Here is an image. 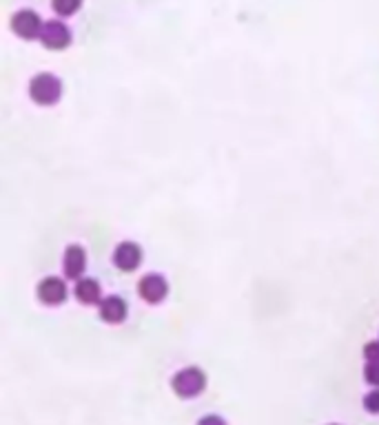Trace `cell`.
Listing matches in <instances>:
<instances>
[{
  "label": "cell",
  "instance_id": "cell-1",
  "mask_svg": "<svg viewBox=\"0 0 379 425\" xmlns=\"http://www.w3.org/2000/svg\"><path fill=\"white\" fill-rule=\"evenodd\" d=\"M29 96L33 102H38L43 106L56 104L62 96V82L56 76H51V73H38L29 82Z\"/></svg>",
  "mask_w": 379,
  "mask_h": 425
},
{
  "label": "cell",
  "instance_id": "cell-2",
  "mask_svg": "<svg viewBox=\"0 0 379 425\" xmlns=\"http://www.w3.org/2000/svg\"><path fill=\"white\" fill-rule=\"evenodd\" d=\"M173 390H175V394L177 397H182V399H193V397H197L202 390H204V385H207V377H204V372L200 370V368H185V370H180L175 377H173Z\"/></svg>",
  "mask_w": 379,
  "mask_h": 425
},
{
  "label": "cell",
  "instance_id": "cell-3",
  "mask_svg": "<svg viewBox=\"0 0 379 425\" xmlns=\"http://www.w3.org/2000/svg\"><path fill=\"white\" fill-rule=\"evenodd\" d=\"M11 29L21 35L25 40H33V38H40V31H43V21L40 16L31 11V9H23L13 13L11 18Z\"/></svg>",
  "mask_w": 379,
  "mask_h": 425
},
{
  "label": "cell",
  "instance_id": "cell-4",
  "mask_svg": "<svg viewBox=\"0 0 379 425\" xmlns=\"http://www.w3.org/2000/svg\"><path fill=\"white\" fill-rule=\"evenodd\" d=\"M138 292H140V297H142L144 302H149V304H160L162 299L167 297L169 284H167V280H165V277H162V275L151 272V275H144L142 280H140V284H138Z\"/></svg>",
  "mask_w": 379,
  "mask_h": 425
},
{
  "label": "cell",
  "instance_id": "cell-5",
  "mask_svg": "<svg viewBox=\"0 0 379 425\" xmlns=\"http://www.w3.org/2000/svg\"><path fill=\"white\" fill-rule=\"evenodd\" d=\"M40 43H43L47 49H65V47L71 43V33H69V29H67L65 23H60V21H49V23L43 25Z\"/></svg>",
  "mask_w": 379,
  "mask_h": 425
},
{
  "label": "cell",
  "instance_id": "cell-6",
  "mask_svg": "<svg viewBox=\"0 0 379 425\" xmlns=\"http://www.w3.org/2000/svg\"><path fill=\"white\" fill-rule=\"evenodd\" d=\"M38 299L45 306H58L67 299V284L60 277H45L38 284Z\"/></svg>",
  "mask_w": 379,
  "mask_h": 425
},
{
  "label": "cell",
  "instance_id": "cell-7",
  "mask_svg": "<svg viewBox=\"0 0 379 425\" xmlns=\"http://www.w3.org/2000/svg\"><path fill=\"white\" fill-rule=\"evenodd\" d=\"M142 262V248L136 242H122L116 253H114V264L124 270V272H133Z\"/></svg>",
  "mask_w": 379,
  "mask_h": 425
},
{
  "label": "cell",
  "instance_id": "cell-8",
  "mask_svg": "<svg viewBox=\"0 0 379 425\" xmlns=\"http://www.w3.org/2000/svg\"><path fill=\"white\" fill-rule=\"evenodd\" d=\"M62 268H65V275L69 280H80L84 268H87V255H84V248L74 244L65 250V260H62Z\"/></svg>",
  "mask_w": 379,
  "mask_h": 425
},
{
  "label": "cell",
  "instance_id": "cell-9",
  "mask_svg": "<svg viewBox=\"0 0 379 425\" xmlns=\"http://www.w3.org/2000/svg\"><path fill=\"white\" fill-rule=\"evenodd\" d=\"M126 312H129V308H126L124 299L116 297V294H111V297H104L100 302V317L106 324H120L126 317Z\"/></svg>",
  "mask_w": 379,
  "mask_h": 425
},
{
  "label": "cell",
  "instance_id": "cell-10",
  "mask_svg": "<svg viewBox=\"0 0 379 425\" xmlns=\"http://www.w3.org/2000/svg\"><path fill=\"white\" fill-rule=\"evenodd\" d=\"M76 297L80 304L92 306V304H100L102 302V292H100V284L96 280H78L76 284Z\"/></svg>",
  "mask_w": 379,
  "mask_h": 425
},
{
  "label": "cell",
  "instance_id": "cell-11",
  "mask_svg": "<svg viewBox=\"0 0 379 425\" xmlns=\"http://www.w3.org/2000/svg\"><path fill=\"white\" fill-rule=\"evenodd\" d=\"M51 7L58 16H74L82 7V0H51Z\"/></svg>",
  "mask_w": 379,
  "mask_h": 425
},
{
  "label": "cell",
  "instance_id": "cell-12",
  "mask_svg": "<svg viewBox=\"0 0 379 425\" xmlns=\"http://www.w3.org/2000/svg\"><path fill=\"white\" fill-rule=\"evenodd\" d=\"M364 408H366L368 412L379 414V390H373V392H368V394L364 397Z\"/></svg>",
  "mask_w": 379,
  "mask_h": 425
},
{
  "label": "cell",
  "instance_id": "cell-13",
  "mask_svg": "<svg viewBox=\"0 0 379 425\" xmlns=\"http://www.w3.org/2000/svg\"><path fill=\"white\" fill-rule=\"evenodd\" d=\"M364 379H366L370 385H377V387H379V363H368V365H366Z\"/></svg>",
  "mask_w": 379,
  "mask_h": 425
},
{
  "label": "cell",
  "instance_id": "cell-14",
  "mask_svg": "<svg viewBox=\"0 0 379 425\" xmlns=\"http://www.w3.org/2000/svg\"><path fill=\"white\" fill-rule=\"evenodd\" d=\"M364 355L368 363H379V341H370L364 348Z\"/></svg>",
  "mask_w": 379,
  "mask_h": 425
},
{
  "label": "cell",
  "instance_id": "cell-15",
  "mask_svg": "<svg viewBox=\"0 0 379 425\" xmlns=\"http://www.w3.org/2000/svg\"><path fill=\"white\" fill-rule=\"evenodd\" d=\"M197 425H226V421L218 414H209V416H202L197 421Z\"/></svg>",
  "mask_w": 379,
  "mask_h": 425
}]
</instances>
